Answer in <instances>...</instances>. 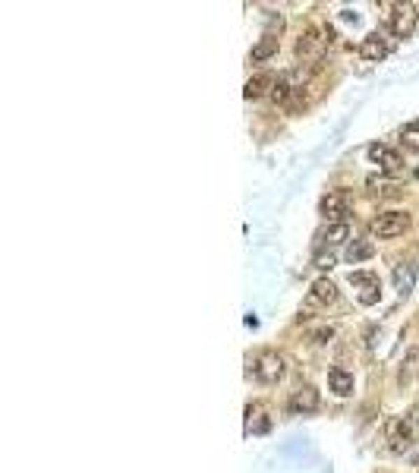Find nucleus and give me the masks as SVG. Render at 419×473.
<instances>
[{
	"label": "nucleus",
	"instance_id": "1",
	"mask_svg": "<svg viewBox=\"0 0 419 473\" xmlns=\"http://www.w3.org/2000/svg\"><path fill=\"white\" fill-rule=\"evenodd\" d=\"M331 44V35L325 29H318V25H312V29H306L303 35H299L297 41V57L303 63H318L325 57V50H328Z\"/></svg>",
	"mask_w": 419,
	"mask_h": 473
},
{
	"label": "nucleus",
	"instance_id": "2",
	"mask_svg": "<svg viewBox=\"0 0 419 473\" xmlns=\"http://www.w3.org/2000/svg\"><path fill=\"white\" fill-rule=\"evenodd\" d=\"M284 372H287V366H284V357H280V353H274V350L255 353V359H253V376L259 378V382L274 385V382H280V378H284Z\"/></svg>",
	"mask_w": 419,
	"mask_h": 473
},
{
	"label": "nucleus",
	"instance_id": "3",
	"mask_svg": "<svg viewBox=\"0 0 419 473\" xmlns=\"http://www.w3.org/2000/svg\"><path fill=\"white\" fill-rule=\"evenodd\" d=\"M416 22H419L416 4H391V16H388V25H391V32H394L397 38L413 35Z\"/></svg>",
	"mask_w": 419,
	"mask_h": 473
},
{
	"label": "nucleus",
	"instance_id": "4",
	"mask_svg": "<svg viewBox=\"0 0 419 473\" xmlns=\"http://www.w3.org/2000/svg\"><path fill=\"white\" fill-rule=\"evenodd\" d=\"M410 231V214L406 212H385V214H378V218L372 221V233L375 237H400V233H406Z\"/></svg>",
	"mask_w": 419,
	"mask_h": 473
},
{
	"label": "nucleus",
	"instance_id": "5",
	"mask_svg": "<svg viewBox=\"0 0 419 473\" xmlns=\"http://www.w3.org/2000/svg\"><path fill=\"white\" fill-rule=\"evenodd\" d=\"M347 212H350V196L343 193V189H334V193H328L318 202V214H322L328 224H341Z\"/></svg>",
	"mask_w": 419,
	"mask_h": 473
},
{
	"label": "nucleus",
	"instance_id": "6",
	"mask_svg": "<svg viewBox=\"0 0 419 473\" xmlns=\"http://www.w3.org/2000/svg\"><path fill=\"white\" fill-rule=\"evenodd\" d=\"M410 445H413V423L406 420V416H394V420L388 423V448H391L394 454H400Z\"/></svg>",
	"mask_w": 419,
	"mask_h": 473
},
{
	"label": "nucleus",
	"instance_id": "7",
	"mask_svg": "<svg viewBox=\"0 0 419 473\" xmlns=\"http://www.w3.org/2000/svg\"><path fill=\"white\" fill-rule=\"evenodd\" d=\"M318 404H322V397H318V391L312 388V385H299L297 391L290 395V401H287V407L293 410V413H315Z\"/></svg>",
	"mask_w": 419,
	"mask_h": 473
},
{
	"label": "nucleus",
	"instance_id": "8",
	"mask_svg": "<svg viewBox=\"0 0 419 473\" xmlns=\"http://www.w3.org/2000/svg\"><path fill=\"white\" fill-rule=\"evenodd\" d=\"M369 161L372 164H378L381 170H397V167H404V158H400V151H394V149H388V145H369Z\"/></svg>",
	"mask_w": 419,
	"mask_h": 473
},
{
	"label": "nucleus",
	"instance_id": "9",
	"mask_svg": "<svg viewBox=\"0 0 419 473\" xmlns=\"http://www.w3.org/2000/svg\"><path fill=\"white\" fill-rule=\"evenodd\" d=\"M360 57H362L366 63H378V60H385V57H388V41L378 35V32H372V35L362 38V44H360Z\"/></svg>",
	"mask_w": 419,
	"mask_h": 473
},
{
	"label": "nucleus",
	"instance_id": "10",
	"mask_svg": "<svg viewBox=\"0 0 419 473\" xmlns=\"http://www.w3.org/2000/svg\"><path fill=\"white\" fill-rule=\"evenodd\" d=\"M394 290H397L400 296H410V290H413V284H416V265L413 262H400V265H394Z\"/></svg>",
	"mask_w": 419,
	"mask_h": 473
},
{
	"label": "nucleus",
	"instance_id": "11",
	"mask_svg": "<svg viewBox=\"0 0 419 473\" xmlns=\"http://www.w3.org/2000/svg\"><path fill=\"white\" fill-rule=\"evenodd\" d=\"M337 300V284L331 281V277H318L315 284H312L309 290V303H315V306H328V303Z\"/></svg>",
	"mask_w": 419,
	"mask_h": 473
},
{
	"label": "nucleus",
	"instance_id": "12",
	"mask_svg": "<svg viewBox=\"0 0 419 473\" xmlns=\"http://www.w3.org/2000/svg\"><path fill=\"white\" fill-rule=\"evenodd\" d=\"M274 82H278V79H274L271 73H255V76H249V79H246L243 95H246V98H262V95H271Z\"/></svg>",
	"mask_w": 419,
	"mask_h": 473
},
{
	"label": "nucleus",
	"instance_id": "13",
	"mask_svg": "<svg viewBox=\"0 0 419 473\" xmlns=\"http://www.w3.org/2000/svg\"><path fill=\"white\" fill-rule=\"evenodd\" d=\"M328 385H331V391H334L337 397H347V395H353V376H350L347 369H341V366H334V369L328 372Z\"/></svg>",
	"mask_w": 419,
	"mask_h": 473
},
{
	"label": "nucleus",
	"instance_id": "14",
	"mask_svg": "<svg viewBox=\"0 0 419 473\" xmlns=\"http://www.w3.org/2000/svg\"><path fill=\"white\" fill-rule=\"evenodd\" d=\"M343 240H350V224L347 221H341V224H328V231L318 237V246H322V249H334V246H341Z\"/></svg>",
	"mask_w": 419,
	"mask_h": 473
},
{
	"label": "nucleus",
	"instance_id": "15",
	"mask_svg": "<svg viewBox=\"0 0 419 473\" xmlns=\"http://www.w3.org/2000/svg\"><path fill=\"white\" fill-rule=\"evenodd\" d=\"M268 416H265V407L262 404H249L246 407V432H255V435H262V432H268Z\"/></svg>",
	"mask_w": 419,
	"mask_h": 473
},
{
	"label": "nucleus",
	"instance_id": "16",
	"mask_svg": "<svg viewBox=\"0 0 419 473\" xmlns=\"http://www.w3.org/2000/svg\"><path fill=\"white\" fill-rule=\"evenodd\" d=\"M274 50H278V38L268 32V35H262V41L255 44L253 50H249V60H253V63H262V60H268V57H274Z\"/></svg>",
	"mask_w": 419,
	"mask_h": 473
},
{
	"label": "nucleus",
	"instance_id": "17",
	"mask_svg": "<svg viewBox=\"0 0 419 473\" xmlns=\"http://www.w3.org/2000/svg\"><path fill=\"white\" fill-rule=\"evenodd\" d=\"M375 256V246H372V240H353V243L347 246V262H366V259H372Z\"/></svg>",
	"mask_w": 419,
	"mask_h": 473
},
{
	"label": "nucleus",
	"instance_id": "18",
	"mask_svg": "<svg viewBox=\"0 0 419 473\" xmlns=\"http://www.w3.org/2000/svg\"><path fill=\"white\" fill-rule=\"evenodd\" d=\"M400 142H404L406 151H419V120H413L400 130Z\"/></svg>",
	"mask_w": 419,
	"mask_h": 473
},
{
	"label": "nucleus",
	"instance_id": "19",
	"mask_svg": "<svg viewBox=\"0 0 419 473\" xmlns=\"http://www.w3.org/2000/svg\"><path fill=\"white\" fill-rule=\"evenodd\" d=\"M350 284H353V287H362V290L378 287V275H375V271H353V275H350Z\"/></svg>",
	"mask_w": 419,
	"mask_h": 473
},
{
	"label": "nucleus",
	"instance_id": "20",
	"mask_svg": "<svg viewBox=\"0 0 419 473\" xmlns=\"http://www.w3.org/2000/svg\"><path fill=\"white\" fill-rule=\"evenodd\" d=\"M413 372H419V350H410V353H406L404 366H400V382H406Z\"/></svg>",
	"mask_w": 419,
	"mask_h": 473
},
{
	"label": "nucleus",
	"instance_id": "21",
	"mask_svg": "<svg viewBox=\"0 0 419 473\" xmlns=\"http://www.w3.org/2000/svg\"><path fill=\"white\" fill-rule=\"evenodd\" d=\"M369 189H372L375 196H394L397 189H394L391 180H381V177H369Z\"/></svg>",
	"mask_w": 419,
	"mask_h": 473
},
{
	"label": "nucleus",
	"instance_id": "22",
	"mask_svg": "<svg viewBox=\"0 0 419 473\" xmlns=\"http://www.w3.org/2000/svg\"><path fill=\"white\" fill-rule=\"evenodd\" d=\"M378 296H381V284H378V287L362 290V294H360V303H362V306H372V303H378Z\"/></svg>",
	"mask_w": 419,
	"mask_h": 473
},
{
	"label": "nucleus",
	"instance_id": "23",
	"mask_svg": "<svg viewBox=\"0 0 419 473\" xmlns=\"http://www.w3.org/2000/svg\"><path fill=\"white\" fill-rule=\"evenodd\" d=\"M331 338H334V328H331V325H325V328H318V331H312V344H328Z\"/></svg>",
	"mask_w": 419,
	"mask_h": 473
},
{
	"label": "nucleus",
	"instance_id": "24",
	"mask_svg": "<svg viewBox=\"0 0 419 473\" xmlns=\"http://www.w3.org/2000/svg\"><path fill=\"white\" fill-rule=\"evenodd\" d=\"M315 268H334V256H331V252H328V256H325V252H318V256H315Z\"/></svg>",
	"mask_w": 419,
	"mask_h": 473
}]
</instances>
